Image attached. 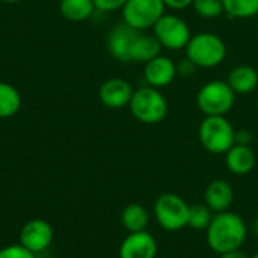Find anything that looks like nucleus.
<instances>
[{
  "label": "nucleus",
  "instance_id": "obj_1",
  "mask_svg": "<svg viewBox=\"0 0 258 258\" xmlns=\"http://www.w3.org/2000/svg\"><path fill=\"white\" fill-rule=\"evenodd\" d=\"M246 237L248 228L245 221L230 210L215 213L209 228L206 230L207 245L216 254L242 249Z\"/></svg>",
  "mask_w": 258,
  "mask_h": 258
},
{
  "label": "nucleus",
  "instance_id": "obj_2",
  "mask_svg": "<svg viewBox=\"0 0 258 258\" xmlns=\"http://www.w3.org/2000/svg\"><path fill=\"white\" fill-rule=\"evenodd\" d=\"M186 57L198 68H216L227 57L224 39L213 32H200L190 36L186 45Z\"/></svg>",
  "mask_w": 258,
  "mask_h": 258
},
{
  "label": "nucleus",
  "instance_id": "obj_3",
  "mask_svg": "<svg viewBox=\"0 0 258 258\" xmlns=\"http://www.w3.org/2000/svg\"><path fill=\"white\" fill-rule=\"evenodd\" d=\"M130 112L142 124L154 125L162 122L168 115V100L160 89L153 86H141L133 91L128 103Z\"/></svg>",
  "mask_w": 258,
  "mask_h": 258
},
{
  "label": "nucleus",
  "instance_id": "obj_4",
  "mask_svg": "<svg viewBox=\"0 0 258 258\" xmlns=\"http://www.w3.org/2000/svg\"><path fill=\"white\" fill-rule=\"evenodd\" d=\"M198 138L209 153L225 154L236 144V128L227 116H204L198 127Z\"/></svg>",
  "mask_w": 258,
  "mask_h": 258
},
{
  "label": "nucleus",
  "instance_id": "obj_5",
  "mask_svg": "<svg viewBox=\"0 0 258 258\" xmlns=\"http://www.w3.org/2000/svg\"><path fill=\"white\" fill-rule=\"evenodd\" d=\"M236 103V92L227 80H210L197 94V106L204 116H225Z\"/></svg>",
  "mask_w": 258,
  "mask_h": 258
},
{
  "label": "nucleus",
  "instance_id": "obj_6",
  "mask_svg": "<svg viewBox=\"0 0 258 258\" xmlns=\"http://www.w3.org/2000/svg\"><path fill=\"white\" fill-rule=\"evenodd\" d=\"M189 204L177 194H162L154 203L156 222L165 231L175 233L187 227Z\"/></svg>",
  "mask_w": 258,
  "mask_h": 258
},
{
  "label": "nucleus",
  "instance_id": "obj_7",
  "mask_svg": "<svg viewBox=\"0 0 258 258\" xmlns=\"http://www.w3.org/2000/svg\"><path fill=\"white\" fill-rule=\"evenodd\" d=\"M121 11L125 24L139 32H147L166 14V5L163 0H127Z\"/></svg>",
  "mask_w": 258,
  "mask_h": 258
},
{
  "label": "nucleus",
  "instance_id": "obj_8",
  "mask_svg": "<svg viewBox=\"0 0 258 258\" xmlns=\"http://www.w3.org/2000/svg\"><path fill=\"white\" fill-rule=\"evenodd\" d=\"M151 30L153 35L160 42L162 48L172 50V51L186 48L192 36L189 24L181 17L168 12L159 18V21L154 24Z\"/></svg>",
  "mask_w": 258,
  "mask_h": 258
},
{
  "label": "nucleus",
  "instance_id": "obj_9",
  "mask_svg": "<svg viewBox=\"0 0 258 258\" xmlns=\"http://www.w3.org/2000/svg\"><path fill=\"white\" fill-rule=\"evenodd\" d=\"M53 242V228L44 219H32L26 222L20 231V245L33 254L44 252Z\"/></svg>",
  "mask_w": 258,
  "mask_h": 258
},
{
  "label": "nucleus",
  "instance_id": "obj_10",
  "mask_svg": "<svg viewBox=\"0 0 258 258\" xmlns=\"http://www.w3.org/2000/svg\"><path fill=\"white\" fill-rule=\"evenodd\" d=\"M139 30L121 23L110 29L107 35V50L118 62H132V47Z\"/></svg>",
  "mask_w": 258,
  "mask_h": 258
},
{
  "label": "nucleus",
  "instance_id": "obj_11",
  "mask_svg": "<svg viewBox=\"0 0 258 258\" xmlns=\"http://www.w3.org/2000/svg\"><path fill=\"white\" fill-rule=\"evenodd\" d=\"M144 65V79L148 86L162 89L169 86L177 77V63L169 56L159 54Z\"/></svg>",
  "mask_w": 258,
  "mask_h": 258
},
{
  "label": "nucleus",
  "instance_id": "obj_12",
  "mask_svg": "<svg viewBox=\"0 0 258 258\" xmlns=\"http://www.w3.org/2000/svg\"><path fill=\"white\" fill-rule=\"evenodd\" d=\"M133 91L135 89L128 80L121 77H112L101 83L98 98L101 104L109 109H121L128 106Z\"/></svg>",
  "mask_w": 258,
  "mask_h": 258
},
{
  "label": "nucleus",
  "instance_id": "obj_13",
  "mask_svg": "<svg viewBox=\"0 0 258 258\" xmlns=\"http://www.w3.org/2000/svg\"><path fill=\"white\" fill-rule=\"evenodd\" d=\"M157 242L148 231L128 233L119 245V258H156Z\"/></svg>",
  "mask_w": 258,
  "mask_h": 258
},
{
  "label": "nucleus",
  "instance_id": "obj_14",
  "mask_svg": "<svg viewBox=\"0 0 258 258\" xmlns=\"http://www.w3.org/2000/svg\"><path fill=\"white\" fill-rule=\"evenodd\" d=\"M234 200V190L225 180H213L204 190V204L213 212L221 213L230 210Z\"/></svg>",
  "mask_w": 258,
  "mask_h": 258
},
{
  "label": "nucleus",
  "instance_id": "obj_15",
  "mask_svg": "<svg viewBox=\"0 0 258 258\" xmlns=\"http://www.w3.org/2000/svg\"><path fill=\"white\" fill-rule=\"evenodd\" d=\"M257 157L251 145H237L234 144L225 153V165L228 171L234 175H246L255 166Z\"/></svg>",
  "mask_w": 258,
  "mask_h": 258
},
{
  "label": "nucleus",
  "instance_id": "obj_16",
  "mask_svg": "<svg viewBox=\"0 0 258 258\" xmlns=\"http://www.w3.org/2000/svg\"><path fill=\"white\" fill-rule=\"evenodd\" d=\"M227 83L236 92V95L251 94L258 88L257 70L251 65H239L230 71L227 77Z\"/></svg>",
  "mask_w": 258,
  "mask_h": 258
},
{
  "label": "nucleus",
  "instance_id": "obj_17",
  "mask_svg": "<svg viewBox=\"0 0 258 258\" xmlns=\"http://www.w3.org/2000/svg\"><path fill=\"white\" fill-rule=\"evenodd\" d=\"M159 54H162V45L157 38L153 33L139 32L132 47V62L147 63Z\"/></svg>",
  "mask_w": 258,
  "mask_h": 258
},
{
  "label": "nucleus",
  "instance_id": "obj_18",
  "mask_svg": "<svg viewBox=\"0 0 258 258\" xmlns=\"http://www.w3.org/2000/svg\"><path fill=\"white\" fill-rule=\"evenodd\" d=\"M121 224L128 233L147 231V227L150 224L148 210L141 204L132 203L124 207V210L121 213Z\"/></svg>",
  "mask_w": 258,
  "mask_h": 258
},
{
  "label": "nucleus",
  "instance_id": "obj_19",
  "mask_svg": "<svg viewBox=\"0 0 258 258\" xmlns=\"http://www.w3.org/2000/svg\"><path fill=\"white\" fill-rule=\"evenodd\" d=\"M59 11L68 21L80 23L92 17L95 5L92 0H60Z\"/></svg>",
  "mask_w": 258,
  "mask_h": 258
},
{
  "label": "nucleus",
  "instance_id": "obj_20",
  "mask_svg": "<svg viewBox=\"0 0 258 258\" xmlns=\"http://www.w3.org/2000/svg\"><path fill=\"white\" fill-rule=\"evenodd\" d=\"M21 107V95L18 89L6 82H0V118L14 116Z\"/></svg>",
  "mask_w": 258,
  "mask_h": 258
},
{
  "label": "nucleus",
  "instance_id": "obj_21",
  "mask_svg": "<svg viewBox=\"0 0 258 258\" xmlns=\"http://www.w3.org/2000/svg\"><path fill=\"white\" fill-rule=\"evenodd\" d=\"M222 5L230 18L246 20L258 15V0H222Z\"/></svg>",
  "mask_w": 258,
  "mask_h": 258
},
{
  "label": "nucleus",
  "instance_id": "obj_22",
  "mask_svg": "<svg viewBox=\"0 0 258 258\" xmlns=\"http://www.w3.org/2000/svg\"><path fill=\"white\" fill-rule=\"evenodd\" d=\"M213 212L206 204H194L189 206L187 227L197 231H206L213 219Z\"/></svg>",
  "mask_w": 258,
  "mask_h": 258
},
{
  "label": "nucleus",
  "instance_id": "obj_23",
  "mask_svg": "<svg viewBox=\"0 0 258 258\" xmlns=\"http://www.w3.org/2000/svg\"><path fill=\"white\" fill-rule=\"evenodd\" d=\"M192 8L200 17L207 20H213L225 14L222 0H194Z\"/></svg>",
  "mask_w": 258,
  "mask_h": 258
},
{
  "label": "nucleus",
  "instance_id": "obj_24",
  "mask_svg": "<svg viewBox=\"0 0 258 258\" xmlns=\"http://www.w3.org/2000/svg\"><path fill=\"white\" fill-rule=\"evenodd\" d=\"M0 258H36V254L26 249L23 245H9L0 249Z\"/></svg>",
  "mask_w": 258,
  "mask_h": 258
},
{
  "label": "nucleus",
  "instance_id": "obj_25",
  "mask_svg": "<svg viewBox=\"0 0 258 258\" xmlns=\"http://www.w3.org/2000/svg\"><path fill=\"white\" fill-rule=\"evenodd\" d=\"M92 2H94L97 11H101V12H112V11L122 9V6L125 5L127 0H92Z\"/></svg>",
  "mask_w": 258,
  "mask_h": 258
},
{
  "label": "nucleus",
  "instance_id": "obj_26",
  "mask_svg": "<svg viewBox=\"0 0 258 258\" xmlns=\"http://www.w3.org/2000/svg\"><path fill=\"white\" fill-rule=\"evenodd\" d=\"M197 68H198V67H197L190 59L183 57V59L177 63V76H180V77H192V76L195 74Z\"/></svg>",
  "mask_w": 258,
  "mask_h": 258
},
{
  "label": "nucleus",
  "instance_id": "obj_27",
  "mask_svg": "<svg viewBox=\"0 0 258 258\" xmlns=\"http://www.w3.org/2000/svg\"><path fill=\"white\" fill-rule=\"evenodd\" d=\"M166 8L172 9V11H181V9H186L189 6H192L194 0H163Z\"/></svg>",
  "mask_w": 258,
  "mask_h": 258
},
{
  "label": "nucleus",
  "instance_id": "obj_28",
  "mask_svg": "<svg viewBox=\"0 0 258 258\" xmlns=\"http://www.w3.org/2000/svg\"><path fill=\"white\" fill-rule=\"evenodd\" d=\"M252 133L249 130H236V144L237 145H251Z\"/></svg>",
  "mask_w": 258,
  "mask_h": 258
},
{
  "label": "nucleus",
  "instance_id": "obj_29",
  "mask_svg": "<svg viewBox=\"0 0 258 258\" xmlns=\"http://www.w3.org/2000/svg\"><path fill=\"white\" fill-rule=\"evenodd\" d=\"M219 258H251L246 252H243L242 249H234V251H228L224 254H219Z\"/></svg>",
  "mask_w": 258,
  "mask_h": 258
},
{
  "label": "nucleus",
  "instance_id": "obj_30",
  "mask_svg": "<svg viewBox=\"0 0 258 258\" xmlns=\"http://www.w3.org/2000/svg\"><path fill=\"white\" fill-rule=\"evenodd\" d=\"M2 2H5V3H18L21 0H2Z\"/></svg>",
  "mask_w": 258,
  "mask_h": 258
},
{
  "label": "nucleus",
  "instance_id": "obj_31",
  "mask_svg": "<svg viewBox=\"0 0 258 258\" xmlns=\"http://www.w3.org/2000/svg\"><path fill=\"white\" fill-rule=\"evenodd\" d=\"M255 233H257V236H258V219H257V222H255Z\"/></svg>",
  "mask_w": 258,
  "mask_h": 258
},
{
  "label": "nucleus",
  "instance_id": "obj_32",
  "mask_svg": "<svg viewBox=\"0 0 258 258\" xmlns=\"http://www.w3.org/2000/svg\"><path fill=\"white\" fill-rule=\"evenodd\" d=\"M251 258H258V252H257V254H254V255H252Z\"/></svg>",
  "mask_w": 258,
  "mask_h": 258
}]
</instances>
